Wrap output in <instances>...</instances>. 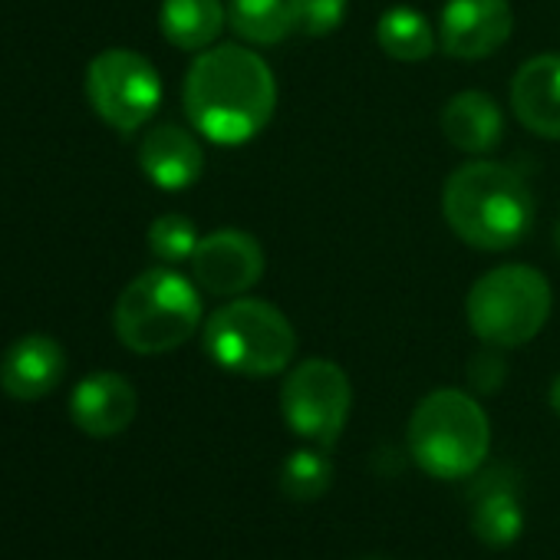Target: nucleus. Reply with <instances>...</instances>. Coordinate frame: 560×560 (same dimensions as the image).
<instances>
[{
  "label": "nucleus",
  "instance_id": "obj_1",
  "mask_svg": "<svg viewBox=\"0 0 560 560\" xmlns=\"http://www.w3.org/2000/svg\"><path fill=\"white\" fill-rule=\"evenodd\" d=\"M188 122L214 145H244L264 132L277 106V80L264 57L241 44L201 50L182 86Z\"/></svg>",
  "mask_w": 560,
  "mask_h": 560
},
{
  "label": "nucleus",
  "instance_id": "obj_2",
  "mask_svg": "<svg viewBox=\"0 0 560 560\" xmlns=\"http://www.w3.org/2000/svg\"><path fill=\"white\" fill-rule=\"evenodd\" d=\"M442 214L468 247L508 250L534 228V195L511 165L465 162L445 178Z\"/></svg>",
  "mask_w": 560,
  "mask_h": 560
},
{
  "label": "nucleus",
  "instance_id": "obj_3",
  "mask_svg": "<svg viewBox=\"0 0 560 560\" xmlns=\"http://www.w3.org/2000/svg\"><path fill=\"white\" fill-rule=\"evenodd\" d=\"M201 327L198 284L175 267H149L122 288L113 307L119 343L139 357H162L185 347Z\"/></svg>",
  "mask_w": 560,
  "mask_h": 560
},
{
  "label": "nucleus",
  "instance_id": "obj_4",
  "mask_svg": "<svg viewBox=\"0 0 560 560\" xmlns=\"http://www.w3.org/2000/svg\"><path fill=\"white\" fill-rule=\"evenodd\" d=\"M412 462L442 481L475 475L491 448V425L481 402L462 389H435L419 399L409 419Z\"/></svg>",
  "mask_w": 560,
  "mask_h": 560
},
{
  "label": "nucleus",
  "instance_id": "obj_5",
  "mask_svg": "<svg viewBox=\"0 0 560 560\" xmlns=\"http://www.w3.org/2000/svg\"><path fill=\"white\" fill-rule=\"evenodd\" d=\"M211 363L234 376L264 380L291 370L298 330L273 304L257 298H231L205 320L201 334Z\"/></svg>",
  "mask_w": 560,
  "mask_h": 560
},
{
  "label": "nucleus",
  "instance_id": "obj_6",
  "mask_svg": "<svg viewBox=\"0 0 560 560\" xmlns=\"http://www.w3.org/2000/svg\"><path fill=\"white\" fill-rule=\"evenodd\" d=\"M553 294L547 277L527 264H501L485 270L465 301L471 334L485 347L514 350L530 343L550 320Z\"/></svg>",
  "mask_w": 560,
  "mask_h": 560
},
{
  "label": "nucleus",
  "instance_id": "obj_7",
  "mask_svg": "<svg viewBox=\"0 0 560 560\" xmlns=\"http://www.w3.org/2000/svg\"><path fill=\"white\" fill-rule=\"evenodd\" d=\"M86 100L116 132L142 129L162 106V77L149 57L126 47L96 54L86 67Z\"/></svg>",
  "mask_w": 560,
  "mask_h": 560
},
{
  "label": "nucleus",
  "instance_id": "obj_8",
  "mask_svg": "<svg viewBox=\"0 0 560 560\" xmlns=\"http://www.w3.org/2000/svg\"><path fill=\"white\" fill-rule=\"evenodd\" d=\"M350 406V376L334 360H304L280 386V416H284L288 429L320 448H330L343 435Z\"/></svg>",
  "mask_w": 560,
  "mask_h": 560
},
{
  "label": "nucleus",
  "instance_id": "obj_9",
  "mask_svg": "<svg viewBox=\"0 0 560 560\" xmlns=\"http://www.w3.org/2000/svg\"><path fill=\"white\" fill-rule=\"evenodd\" d=\"M191 280L198 291L231 301L244 298L257 280L264 277V247L254 234L237 228L211 231L198 241L191 254Z\"/></svg>",
  "mask_w": 560,
  "mask_h": 560
},
{
  "label": "nucleus",
  "instance_id": "obj_10",
  "mask_svg": "<svg viewBox=\"0 0 560 560\" xmlns=\"http://www.w3.org/2000/svg\"><path fill=\"white\" fill-rule=\"evenodd\" d=\"M514 31L508 0H445L439 18V47L455 60H485L498 54Z\"/></svg>",
  "mask_w": 560,
  "mask_h": 560
},
{
  "label": "nucleus",
  "instance_id": "obj_11",
  "mask_svg": "<svg viewBox=\"0 0 560 560\" xmlns=\"http://www.w3.org/2000/svg\"><path fill=\"white\" fill-rule=\"evenodd\" d=\"M139 412L136 386L119 373H93L77 383L70 396V419L90 439H113L122 435Z\"/></svg>",
  "mask_w": 560,
  "mask_h": 560
},
{
  "label": "nucleus",
  "instance_id": "obj_12",
  "mask_svg": "<svg viewBox=\"0 0 560 560\" xmlns=\"http://www.w3.org/2000/svg\"><path fill=\"white\" fill-rule=\"evenodd\" d=\"M67 376V353L60 340L47 334H27L14 340L0 360V389L18 402H37L50 396Z\"/></svg>",
  "mask_w": 560,
  "mask_h": 560
},
{
  "label": "nucleus",
  "instance_id": "obj_13",
  "mask_svg": "<svg viewBox=\"0 0 560 560\" xmlns=\"http://www.w3.org/2000/svg\"><path fill=\"white\" fill-rule=\"evenodd\" d=\"M139 168L155 188L185 191L205 172V149L195 139V132H188V129H182L175 122H165V126H155L142 139Z\"/></svg>",
  "mask_w": 560,
  "mask_h": 560
},
{
  "label": "nucleus",
  "instance_id": "obj_14",
  "mask_svg": "<svg viewBox=\"0 0 560 560\" xmlns=\"http://www.w3.org/2000/svg\"><path fill=\"white\" fill-rule=\"evenodd\" d=\"M511 109L540 139H560V54H540L517 67Z\"/></svg>",
  "mask_w": 560,
  "mask_h": 560
},
{
  "label": "nucleus",
  "instance_id": "obj_15",
  "mask_svg": "<svg viewBox=\"0 0 560 560\" xmlns=\"http://www.w3.org/2000/svg\"><path fill=\"white\" fill-rule=\"evenodd\" d=\"M471 534L491 550H504L524 534V511L511 471H491L475 485Z\"/></svg>",
  "mask_w": 560,
  "mask_h": 560
},
{
  "label": "nucleus",
  "instance_id": "obj_16",
  "mask_svg": "<svg viewBox=\"0 0 560 560\" xmlns=\"http://www.w3.org/2000/svg\"><path fill=\"white\" fill-rule=\"evenodd\" d=\"M442 132L448 145L468 155H485L491 152L501 136H504V116L501 106L481 93V90H465L452 96L442 109Z\"/></svg>",
  "mask_w": 560,
  "mask_h": 560
},
{
  "label": "nucleus",
  "instance_id": "obj_17",
  "mask_svg": "<svg viewBox=\"0 0 560 560\" xmlns=\"http://www.w3.org/2000/svg\"><path fill=\"white\" fill-rule=\"evenodd\" d=\"M224 24H228V8L221 0H162L159 11L162 37L185 54H201L214 47Z\"/></svg>",
  "mask_w": 560,
  "mask_h": 560
},
{
  "label": "nucleus",
  "instance_id": "obj_18",
  "mask_svg": "<svg viewBox=\"0 0 560 560\" xmlns=\"http://www.w3.org/2000/svg\"><path fill=\"white\" fill-rule=\"evenodd\" d=\"M376 44L399 63H422L435 54L439 31H432L429 18L412 8H389L376 24Z\"/></svg>",
  "mask_w": 560,
  "mask_h": 560
},
{
  "label": "nucleus",
  "instance_id": "obj_19",
  "mask_svg": "<svg viewBox=\"0 0 560 560\" xmlns=\"http://www.w3.org/2000/svg\"><path fill=\"white\" fill-rule=\"evenodd\" d=\"M231 31L257 47H273L294 34L291 0H228Z\"/></svg>",
  "mask_w": 560,
  "mask_h": 560
},
{
  "label": "nucleus",
  "instance_id": "obj_20",
  "mask_svg": "<svg viewBox=\"0 0 560 560\" xmlns=\"http://www.w3.org/2000/svg\"><path fill=\"white\" fill-rule=\"evenodd\" d=\"M334 485V462L324 448H298L280 468V491L294 501H317Z\"/></svg>",
  "mask_w": 560,
  "mask_h": 560
},
{
  "label": "nucleus",
  "instance_id": "obj_21",
  "mask_svg": "<svg viewBox=\"0 0 560 560\" xmlns=\"http://www.w3.org/2000/svg\"><path fill=\"white\" fill-rule=\"evenodd\" d=\"M145 241H149V250H152V257H155L159 264L175 267V264H182V260H191V254H195V247H198L201 237H198V228H195L185 214L168 211V214H159V218L149 224Z\"/></svg>",
  "mask_w": 560,
  "mask_h": 560
},
{
  "label": "nucleus",
  "instance_id": "obj_22",
  "mask_svg": "<svg viewBox=\"0 0 560 560\" xmlns=\"http://www.w3.org/2000/svg\"><path fill=\"white\" fill-rule=\"evenodd\" d=\"M350 0H291L294 34L301 37H330L343 18Z\"/></svg>",
  "mask_w": 560,
  "mask_h": 560
},
{
  "label": "nucleus",
  "instance_id": "obj_23",
  "mask_svg": "<svg viewBox=\"0 0 560 560\" xmlns=\"http://www.w3.org/2000/svg\"><path fill=\"white\" fill-rule=\"evenodd\" d=\"M504 376H508V366H504L498 347L475 353L471 363H468V383H471V389H478V393H494V389L504 383Z\"/></svg>",
  "mask_w": 560,
  "mask_h": 560
},
{
  "label": "nucleus",
  "instance_id": "obj_24",
  "mask_svg": "<svg viewBox=\"0 0 560 560\" xmlns=\"http://www.w3.org/2000/svg\"><path fill=\"white\" fill-rule=\"evenodd\" d=\"M547 399H550V409H553L557 419H560V373H557V380L550 383V396H547Z\"/></svg>",
  "mask_w": 560,
  "mask_h": 560
},
{
  "label": "nucleus",
  "instance_id": "obj_25",
  "mask_svg": "<svg viewBox=\"0 0 560 560\" xmlns=\"http://www.w3.org/2000/svg\"><path fill=\"white\" fill-rule=\"evenodd\" d=\"M553 247H557V254H560V221H557V228H553Z\"/></svg>",
  "mask_w": 560,
  "mask_h": 560
},
{
  "label": "nucleus",
  "instance_id": "obj_26",
  "mask_svg": "<svg viewBox=\"0 0 560 560\" xmlns=\"http://www.w3.org/2000/svg\"><path fill=\"white\" fill-rule=\"evenodd\" d=\"M366 560H380V557H366Z\"/></svg>",
  "mask_w": 560,
  "mask_h": 560
}]
</instances>
